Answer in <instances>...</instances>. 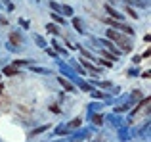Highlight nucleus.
<instances>
[{"label":"nucleus","mask_w":151,"mask_h":142,"mask_svg":"<svg viewBox=\"0 0 151 142\" xmlns=\"http://www.w3.org/2000/svg\"><path fill=\"white\" fill-rule=\"evenodd\" d=\"M113 44H119L122 50H124V52H130V50H132V41H130V38H126V37H122V35L113 42Z\"/></svg>","instance_id":"nucleus-1"},{"label":"nucleus","mask_w":151,"mask_h":142,"mask_svg":"<svg viewBox=\"0 0 151 142\" xmlns=\"http://www.w3.org/2000/svg\"><path fill=\"white\" fill-rule=\"evenodd\" d=\"M101 108H103L101 104H90V106H88V112H90V113H100Z\"/></svg>","instance_id":"nucleus-10"},{"label":"nucleus","mask_w":151,"mask_h":142,"mask_svg":"<svg viewBox=\"0 0 151 142\" xmlns=\"http://www.w3.org/2000/svg\"><path fill=\"white\" fill-rule=\"evenodd\" d=\"M81 123H82V119H81V117H77V119H73V121H71V123L69 125H65V127H67V131H73V129H77V127H81Z\"/></svg>","instance_id":"nucleus-4"},{"label":"nucleus","mask_w":151,"mask_h":142,"mask_svg":"<svg viewBox=\"0 0 151 142\" xmlns=\"http://www.w3.org/2000/svg\"><path fill=\"white\" fill-rule=\"evenodd\" d=\"M128 136H130L128 131H126V129L121 125V127H119V138H121V140H128Z\"/></svg>","instance_id":"nucleus-8"},{"label":"nucleus","mask_w":151,"mask_h":142,"mask_svg":"<svg viewBox=\"0 0 151 142\" xmlns=\"http://www.w3.org/2000/svg\"><path fill=\"white\" fill-rule=\"evenodd\" d=\"M46 129H48V125H44V127H38V129H35V131L31 133V135H38V133H44Z\"/></svg>","instance_id":"nucleus-21"},{"label":"nucleus","mask_w":151,"mask_h":142,"mask_svg":"<svg viewBox=\"0 0 151 142\" xmlns=\"http://www.w3.org/2000/svg\"><path fill=\"white\" fill-rule=\"evenodd\" d=\"M54 48H55V50H58V52H59V54H67V52H65V50H63V48H61V46H59V44H58V42H55V41H54Z\"/></svg>","instance_id":"nucleus-26"},{"label":"nucleus","mask_w":151,"mask_h":142,"mask_svg":"<svg viewBox=\"0 0 151 142\" xmlns=\"http://www.w3.org/2000/svg\"><path fill=\"white\" fill-rule=\"evenodd\" d=\"M21 42H23V38H21L19 33H12L10 35V44H21Z\"/></svg>","instance_id":"nucleus-5"},{"label":"nucleus","mask_w":151,"mask_h":142,"mask_svg":"<svg viewBox=\"0 0 151 142\" xmlns=\"http://www.w3.org/2000/svg\"><path fill=\"white\" fill-rule=\"evenodd\" d=\"M59 14H63V15H73V8H71V6H61Z\"/></svg>","instance_id":"nucleus-15"},{"label":"nucleus","mask_w":151,"mask_h":142,"mask_svg":"<svg viewBox=\"0 0 151 142\" xmlns=\"http://www.w3.org/2000/svg\"><path fill=\"white\" fill-rule=\"evenodd\" d=\"M107 23H109V25H113L115 29H121V31H124V33H126V35H130V37L134 35V29H132V27H130V25H124L122 21H107Z\"/></svg>","instance_id":"nucleus-2"},{"label":"nucleus","mask_w":151,"mask_h":142,"mask_svg":"<svg viewBox=\"0 0 151 142\" xmlns=\"http://www.w3.org/2000/svg\"><path fill=\"white\" fill-rule=\"evenodd\" d=\"M71 64H73V67H75V69H77V71H78V73H82V71H84V69H82V67H81V65H78V64H75V62H71Z\"/></svg>","instance_id":"nucleus-29"},{"label":"nucleus","mask_w":151,"mask_h":142,"mask_svg":"<svg viewBox=\"0 0 151 142\" xmlns=\"http://www.w3.org/2000/svg\"><path fill=\"white\" fill-rule=\"evenodd\" d=\"M140 135H142V136H147V135H149V123H145V125H144V129H142Z\"/></svg>","instance_id":"nucleus-20"},{"label":"nucleus","mask_w":151,"mask_h":142,"mask_svg":"<svg viewBox=\"0 0 151 142\" xmlns=\"http://www.w3.org/2000/svg\"><path fill=\"white\" fill-rule=\"evenodd\" d=\"M130 2H134V4H138V6H147V0H130Z\"/></svg>","instance_id":"nucleus-23"},{"label":"nucleus","mask_w":151,"mask_h":142,"mask_svg":"<svg viewBox=\"0 0 151 142\" xmlns=\"http://www.w3.org/2000/svg\"><path fill=\"white\" fill-rule=\"evenodd\" d=\"M92 94H94L96 98H105V100H109V96H107V94H103V92H98V90H96V92H92Z\"/></svg>","instance_id":"nucleus-24"},{"label":"nucleus","mask_w":151,"mask_h":142,"mask_svg":"<svg viewBox=\"0 0 151 142\" xmlns=\"http://www.w3.org/2000/svg\"><path fill=\"white\" fill-rule=\"evenodd\" d=\"M4 73L6 75H17L19 71H17V67H15L14 64H12V65H6V67H4Z\"/></svg>","instance_id":"nucleus-7"},{"label":"nucleus","mask_w":151,"mask_h":142,"mask_svg":"<svg viewBox=\"0 0 151 142\" xmlns=\"http://www.w3.org/2000/svg\"><path fill=\"white\" fill-rule=\"evenodd\" d=\"M105 10H107V12H109V14H111V15H113V17H117V19H121V17H122V15H121V14H119V12H117V10H115V8H111V6H105Z\"/></svg>","instance_id":"nucleus-16"},{"label":"nucleus","mask_w":151,"mask_h":142,"mask_svg":"<svg viewBox=\"0 0 151 142\" xmlns=\"http://www.w3.org/2000/svg\"><path fill=\"white\" fill-rule=\"evenodd\" d=\"M65 133H69V131H67V127H65V125H59V127L55 129V135H65Z\"/></svg>","instance_id":"nucleus-18"},{"label":"nucleus","mask_w":151,"mask_h":142,"mask_svg":"<svg viewBox=\"0 0 151 142\" xmlns=\"http://www.w3.org/2000/svg\"><path fill=\"white\" fill-rule=\"evenodd\" d=\"M35 42H37V46H40V48H46V41L42 37H38V35L35 37Z\"/></svg>","instance_id":"nucleus-17"},{"label":"nucleus","mask_w":151,"mask_h":142,"mask_svg":"<svg viewBox=\"0 0 151 142\" xmlns=\"http://www.w3.org/2000/svg\"><path fill=\"white\" fill-rule=\"evenodd\" d=\"M0 8H2V10L12 12V10H14V4H12V2H8V0H0Z\"/></svg>","instance_id":"nucleus-11"},{"label":"nucleus","mask_w":151,"mask_h":142,"mask_svg":"<svg viewBox=\"0 0 151 142\" xmlns=\"http://www.w3.org/2000/svg\"><path fill=\"white\" fill-rule=\"evenodd\" d=\"M52 17H54L55 23H63V17H61V15H58V14H54V12H52Z\"/></svg>","instance_id":"nucleus-22"},{"label":"nucleus","mask_w":151,"mask_h":142,"mask_svg":"<svg viewBox=\"0 0 151 142\" xmlns=\"http://www.w3.org/2000/svg\"><path fill=\"white\" fill-rule=\"evenodd\" d=\"M58 142H69V140H58Z\"/></svg>","instance_id":"nucleus-32"},{"label":"nucleus","mask_w":151,"mask_h":142,"mask_svg":"<svg viewBox=\"0 0 151 142\" xmlns=\"http://www.w3.org/2000/svg\"><path fill=\"white\" fill-rule=\"evenodd\" d=\"M73 25H75V29H77L78 33H84V27H82V21H81L78 17H75V19H73Z\"/></svg>","instance_id":"nucleus-12"},{"label":"nucleus","mask_w":151,"mask_h":142,"mask_svg":"<svg viewBox=\"0 0 151 142\" xmlns=\"http://www.w3.org/2000/svg\"><path fill=\"white\" fill-rule=\"evenodd\" d=\"M107 121H109L111 125H117V127H121V125H122L121 117H119V115H115V113H113V115H109V117H107Z\"/></svg>","instance_id":"nucleus-6"},{"label":"nucleus","mask_w":151,"mask_h":142,"mask_svg":"<svg viewBox=\"0 0 151 142\" xmlns=\"http://www.w3.org/2000/svg\"><path fill=\"white\" fill-rule=\"evenodd\" d=\"M48 31H50V33H58V27H54V25H48Z\"/></svg>","instance_id":"nucleus-30"},{"label":"nucleus","mask_w":151,"mask_h":142,"mask_svg":"<svg viewBox=\"0 0 151 142\" xmlns=\"http://www.w3.org/2000/svg\"><path fill=\"white\" fill-rule=\"evenodd\" d=\"M88 136H90V131H86V129H84V131H81V133H77V135H73V136H71L69 142H81V140L88 138Z\"/></svg>","instance_id":"nucleus-3"},{"label":"nucleus","mask_w":151,"mask_h":142,"mask_svg":"<svg viewBox=\"0 0 151 142\" xmlns=\"http://www.w3.org/2000/svg\"><path fill=\"white\" fill-rule=\"evenodd\" d=\"M107 37L111 38V42H115V41H117L119 37H121V33H117L115 29H109V31H107Z\"/></svg>","instance_id":"nucleus-13"},{"label":"nucleus","mask_w":151,"mask_h":142,"mask_svg":"<svg viewBox=\"0 0 151 142\" xmlns=\"http://www.w3.org/2000/svg\"><path fill=\"white\" fill-rule=\"evenodd\" d=\"M94 85H100L101 88H111V83H107V81H103V83H94Z\"/></svg>","instance_id":"nucleus-25"},{"label":"nucleus","mask_w":151,"mask_h":142,"mask_svg":"<svg viewBox=\"0 0 151 142\" xmlns=\"http://www.w3.org/2000/svg\"><path fill=\"white\" fill-rule=\"evenodd\" d=\"M33 71H37V73H50V71L44 69V67H33Z\"/></svg>","instance_id":"nucleus-27"},{"label":"nucleus","mask_w":151,"mask_h":142,"mask_svg":"<svg viewBox=\"0 0 151 142\" xmlns=\"http://www.w3.org/2000/svg\"><path fill=\"white\" fill-rule=\"evenodd\" d=\"M126 12H128V14L132 15V17H138V14H136V12H134V10H130V8H128V10H126Z\"/></svg>","instance_id":"nucleus-31"},{"label":"nucleus","mask_w":151,"mask_h":142,"mask_svg":"<svg viewBox=\"0 0 151 142\" xmlns=\"http://www.w3.org/2000/svg\"><path fill=\"white\" fill-rule=\"evenodd\" d=\"M59 83H61V85L65 86L67 90H73V85H69V81H65V79H59Z\"/></svg>","instance_id":"nucleus-19"},{"label":"nucleus","mask_w":151,"mask_h":142,"mask_svg":"<svg viewBox=\"0 0 151 142\" xmlns=\"http://www.w3.org/2000/svg\"><path fill=\"white\" fill-rule=\"evenodd\" d=\"M90 119H92V123H96V125H101L103 123V119H101V115H100V113H90Z\"/></svg>","instance_id":"nucleus-9"},{"label":"nucleus","mask_w":151,"mask_h":142,"mask_svg":"<svg viewBox=\"0 0 151 142\" xmlns=\"http://www.w3.org/2000/svg\"><path fill=\"white\" fill-rule=\"evenodd\" d=\"M132 106V102H126V104H122V106H117L115 108V113H121V112H126V109Z\"/></svg>","instance_id":"nucleus-14"},{"label":"nucleus","mask_w":151,"mask_h":142,"mask_svg":"<svg viewBox=\"0 0 151 142\" xmlns=\"http://www.w3.org/2000/svg\"><path fill=\"white\" fill-rule=\"evenodd\" d=\"M14 65H15V67H23V65H27V62H21V60H17V62H14Z\"/></svg>","instance_id":"nucleus-28"}]
</instances>
